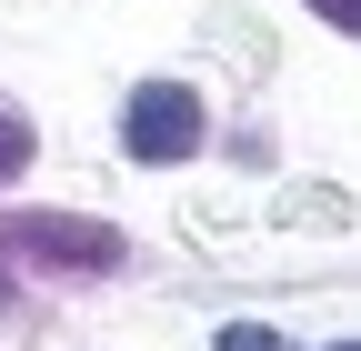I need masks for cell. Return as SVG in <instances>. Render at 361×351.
Here are the masks:
<instances>
[{
    "mask_svg": "<svg viewBox=\"0 0 361 351\" xmlns=\"http://www.w3.org/2000/svg\"><path fill=\"white\" fill-rule=\"evenodd\" d=\"M0 251L40 261V271H121V231L80 221V211H11L0 221Z\"/></svg>",
    "mask_w": 361,
    "mask_h": 351,
    "instance_id": "cell-1",
    "label": "cell"
},
{
    "mask_svg": "<svg viewBox=\"0 0 361 351\" xmlns=\"http://www.w3.org/2000/svg\"><path fill=\"white\" fill-rule=\"evenodd\" d=\"M201 91H191V80H141V91H130V111H121V151L130 161H191L201 151Z\"/></svg>",
    "mask_w": 361,
    "mask_h": 351,
    "instance_id": "cell-2",
    "label": "cell"
},
{
    "mask_svg": "<svg viewBox=\"0 0 361 351\" xmlns=\"http://www.w3.org/2000/svg\"><path fill=\"white\" fill-rule=\"evenodd\" d=\"M20 161H30V121H20V111H0V191L20 181Z\"/></svg>",
    "mask_w": 361,
    "mask_h": 351,
    "instance_id": "cell-3",
    "label": "cell"
},
{
    "mask_svg": "<svg viewBox=\"0 0 361 351\" xmlns=\"http://www.w3.org/2000/svg\"><path fill=\"white\" fill-rule=\"evenodd\" d=\"M221 351H291V341L271 331V321H231V331H221Z\"/></svg>",
    "mask_w": 361,
    "mask_h": 351,
    "instance_id": "cell-4",
    "label": "cell"
},
{
    "mask_svg": "<svg viewBox=\"0 0 361 351\" xmlns=\"http://www.w3.org/2000/svg\"><path fill=\"white\" fill-rule=\"evenodd\" d=\"M291 221H351V201H341V191H301V201H291Z\"/></svg>",
    "mask_w": 361,
    "mask_h": 351,
    "instance_id": "cell-5",
    "label": "cell"
},
{
    "mask_svg": "<svg viewBox=\"0 0 361 351\" xmlns=\"http://www.w3.org/2000/svg\"><path fill=\"white\" fill-rule=\"evenodd\" d=\"M311 11H322L331 30H351V20H361V0H311Z\"/></svg>",
    "mask_w": 361,
    "mask_h": 351,
    "instance_id": "cell-6",
    "label": "cell"
},
{
    "mask_svg": "<svg viewBox=\"0 0 361 351\" xmlns=\"http://www.w3.org/2000/svg\"><path fill=\"white\" fill-rule=\"evenodd\" d=\"M0 321H20V281L11 271H0Z\"/></svg>",
    "mask_w": 361,
    "mask_h": 351,
    "instance_id": "cell-7",
    "label": "cell"
},
{
    "mask_svg": "<svg viewBox=\"0 0 361 351\" xmlns=\"http://www.w3.org/2000/svg\"><path fill=\"white\" fill-rule=\"evenodd\" d=\"M331 351H351V341H331Z\"/></svg>",
    "mask_w": 361,
    "mask_h": 351,
    "instance_id": "cell-8",
    "label": "cell"
}]
</instances>
